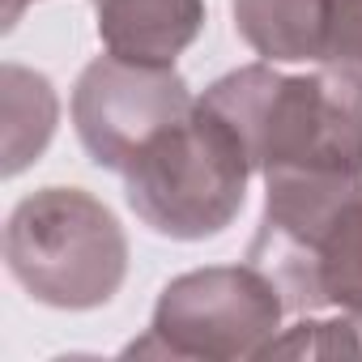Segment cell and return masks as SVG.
Masks as SVG:
<instances>
[{"instance_id": "obj_1", "label": "cell", "mask_w": 362, "mask_h": 362, "mask_svg": "<svg viewBox=\"0 0 362 362\" xmlns=\"http://www.w3.org/2000/svg\"><path fill=\"white\" fill-rule=\"evenodd\" d=\"M243 141L252 170H362V73L243 64L201 94Z\"/></svg>"}, {"instance_id": "obj_6", "label": "cell", "mask_w": 362, "mask_h": 362, "mask_svg": "<svg viewBox=\"0 0 362 362\" xmlns=\"http://www.w3.org/2000/svg\"><path fill=\"white\" fill-rule=\"evenodd\" d=\"M192 103L175 64H136L107 52L90 60L73 86V128L94 166L124 175L166 124L192 111Z\"/></svg>"}, {"instance_id": "obj_9", "label": "cell", "mask_w": 362, "mask_h": 362, "mask_svg": "<svg viewBox=\"0 0 362 362\" xmlns=\"http://www.w3.org/2000/svg\"><path fill=\"white\" fill-rule=\"evenodd\" d=\"M56 90L43 73L5 64V175H22L47 149L56 132Z\"/></svg>"}, {"instance_id": "obj_2", "label": "cell", "mask_w": 362, "mask_h": 362, "mask_svg": "<svg viewBox=\"0 0 362 362\" xmlns=\"http://www.w3.org/2000/svg\"><path fill=\"white\" fill-rule=\"evenodd\" d=\"M286 311L362 320V170H273L252 243Z\"/></svg>"}, {"instance_id": "obj_8", "label": "cell", "mask_w": 362, "mask_h": 362, "mask_svg": "<svg viewBox=\"0 0 362 362\" xmlns=\"http://www.w3.org/2000/svg\"><path fill=\"white\" fill-rule=\"evenodd\" d=\"M98 39L136 64H175L205 30V0H94Z\"/></svg>"}, {"instance_id": "obj_4", "label": "cell", "mask_w": 362, "mask_h": 362, "mask_svg": "<svg viewBox=\"0 0 362 362\" xmlns=\"http://www.w3.org/2000/svg\"><path fill=\"white\" fill-rule=\"evenodd\" d=\"M9 277L43 307L94 311L128 277V235L86 188H39L18 201L5 226Z\"/></svg>"}, {"instance_id": "obj_11", "label": "cell", "mask_w": 362, "mask_h": 362, "mask_svg": "<svg viewBox=\"0 0 362 362\" xmlns=\"http://www.w3.org/2000/svg\"><path fill=\"white\" fill-rule=\"evenodd\" d=\"M26 5H35V0H5V26H13V22L22 18Z\"/></svg>"}, {"instance_id": "obj_3", "label": "cell", "mask_w": 362, "mask_h": 362, "mask_svg": "<svg viewBox=\"0 0 362 362\" xmlns=\"http://www.w3.org/2000/svg\"><path fill=\"white\" fill-rule=\"evenodd\" d=\"M252 175L239 132L197 98L188 115L166 124L128 162L124 197L153 235L197 243L222 235L243 214Z\"/></svg>"}, {"instance_id": "obj_7", "label": "cell", "mask_w": 362, "mask_h": 362, "mask_svg": "<svg viewBox=\"0 0 362 362\" xmlns=\"http://www.w3.org/2000/svg\"><path fill=\"white\" fill-rule=\"evenodd\" d=\"M230 18L260 60L362 73V0H230Z\"/></svg>"}, {"instance_id": "obj_10", "label": "cell", "mask_w": 362, "mask_h": 362, "mask_svg": "<svg viewBox=\"0 0 362 362\" xmlns=\"http://www.w3.org/2000/svg\"><path fill=\"white\" fill-rule=\"evenodd\" d=\"M362 320L358 315H337V320H298L294 328H286L281 337H273L264 345L260 358H337V354H362L358 341Z\"/></svg>"}, {"instance_id": "obj_5", "label": "cell", "mask_w": 362, "mask_h": 362, "mask_svg": "<svg viewBox=\"0 0 362 362\" xmlns=\"http://www.w3.org/2000/svg\"><path fill=\"white\" fill-rule=\"evenodd\" d=\"M286 298L260 264H209L162 286L149 332L124 354L239 362L260 358L281 332Z\"/></svg>"}]
</instances>
